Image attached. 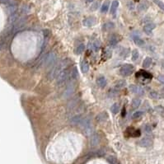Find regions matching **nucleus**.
I'll list each match as a JSON object with an SVG mask.
<instances>
[{
    "instance_id": "obj_38",
    "label": "nucleus",
    "mask_w": 164,
    "mask_h": 164,
    "mask_svg": "<svg viewBox=\"0 0 164 164\" xmlns=\"http://www.w3.org/2000/svg\"><path fill=\"white\" fill-rule=\"evenodd\" d=\"M143 111H136V112H134L133 114V116H132V118L133 119H138V118L139 117H141L143 116Z\"/></svg>"
},
{
    "instance_id": "obj_5",
    "label": "nucleus",
    "mask_w": 164,
    "mask_h": 164,
    "mask_svg": "<svg viewBox=\"0 0 164 164\" xmlns=\"http://www.w3.org/2000/svg\"><path fill=\"white\" fill-rule=\"evenodd\" d=\"M80 106H79V99L78 98H74L72 99L69 103L68 104V106H67V111H68V113H70L72 114L73 112L77 109H79Z\"/></svg>"
},
{
    "instance_id": "obj_23",
    "label": "nucleus",
    "mask_w": 164,
    "mask_h": 164,
    "mask_svg": "<svg viewBox=\"0 0 164 164\" xmlns=\"http://www.w3.org/2000/svg\"><path fill=\"white\" fill-rule=\"evenodd\" d=\"M134 43L139 45V46H143V45H144V40H142L140 37H139V36H134Z\"/></svg>"
},
{
    "instance_id": "obj_12",
    "label": "nucleus",
    "mask_w": 164,
    "mask_h": 164,
    "mask_svg": "<svg viewBox=\"0 0 164 164\" xmlns=\"http://www.w3.org/2000/svg\"><path fill=\"white\" fill-rule=\"evenodd\" d=\"M106 78H105L104 76H101V77H99V78H97V84L98 85L100 88H105V87L106 86Z\"/></svg>"
},
{
    "instance_id": "obj_41",
    "label": "nucleus",
    "mask_w": 164,
    "mask_h": 164,
    "mask_svg": "<svg viewBox=\"0 0 164 164\" xmlns=\"http://www.w3.org/2000/svg\"><path fill=\"white\" fill-rule=\"evenodd\" d=\"M105 55H106V58H111V50H105Z\"/></svg>"
},
{
    "instance_id": "obj_8",
    "label": "nucleus",
    "mask_w": 164,
    "mask_h": 164,
    "mask_svg": "<svg viewBox=\"0 0 164 164\" xmlns=\"http://www.w3.org/2000/svg\"><path fill=\"white\" fill-rule=\"evenodd\" d=\"M120 40H121V38L120 36H118L116 34H113V35H111V36L109 39V44L111 46H114V45H116Z\"/></svg>"
},
{
    "instance_id": "obj_16",
    "label": "nucleus",
    "mask_w": 164,
    "mask_h": 164,
    "mask_svg": "<svg viewBox=\"0 0 164 164\" xmlns=\"http://www.w3.org/2000/svg\"><path fill=\"white\" fill-rule=\"evenodd\" d=\"M139 144L142 147H148L152 144V140L149 138H144L139 142Z\"/></svg>"
},
{
    "instance_id": "obj_18",
    "label": "nucleus",
    "mask_w": 164,
    "mask_h": 164,
    "mask_svg": "<svg viewBox=\"0 0 164 164\" xmlns=\"http://www.w3.org/2000/svg\"><path fill=\"white\" fill-rule=\"evenodd\" d=\"M125 85H126V82H125V80L120 79V80H118V81L116 82L115 87H116V88H117V89H121V88H125Z\"/></svg>"
},
{
    "instance_id": "obj_24",
    "label": "nucleus",
    "mask_w": 164,
    "mask_h": 164,
    "mask_svg": "<svg viewBox=\"0 0 164 164\" xmlns=\"http://www.w3.org/2000/svg\"><path fill=\"white\" fill-rule=\"evenodd\" d=\"M118 6H119V2L118 1H114L112 3V4H111V12L112 13V14H114V13L116 12Z\"/></svg>"
},
{
    "instance_id": "obj_3",
    "label": "nucleus",
    "mask_w": 164,
    "mask_h": 164,
    "mask_svg": "<svg viewBox=\"0 0 164 164\" xmlns=\"http://www.w3.org/2000/svg\"><path fill=\"white\" fill-rule=\"evenodd\" d=\"M69 71L68 69H65L64 70H63L60 74L56 77V85L58 87L63 86L68 81L70 80L69 78Z\"/></svg>"
},
{
    "instance_id": "obj_46",
    "label": "nucleus",
    "mask_w": 164,
    "mask_h": 164,
    "mask_svg": "<svg viewBox=\"0 0 164 164\" xmlns=\"http://www.w3.org/2000/svg\"><path fill=\"white\" fill-rule=\"evenodd\" d=\"M93 0H88V2H92Z\"/></svg>"
},
{
    "instance_id": "obj_40",
    "label": "nucleus",
    "mask_w": 164,
    "mask_h": 164,
    "mask_svg": "<svg viewBox=\"0 0 164 164\" xmlns=\"http://www.w3.org/2000/svg\"><path fill=\"white\" fill-rule=\"evenodd\" d=\"M150 97L153 99H157V98H158V94L156 92H150Z\"/></svg>"
},
{
    "instance_id": "obj_31",
    "label": "nucleus",
    "mask_w": 164,
    "mask_h": 164,
    "mask_svg": "<svg viewBox=\"0 0 164 164\" xmlns=\"http://www.w3.org/2000/svg\"><path fill=\"white\" fill-rule=\"evenodd\" d=\"M148 8V4L146 3H139V6H138V9L139 11H145L146 9Z\"/></svg>"
},
{
    "instance_id": "obj_36",
    "label": "nucleus",
    "mask_w": 164,
    "mask_h": 164,
    "mask_svg": "<svg viewBox=\"0 0 164 164\" xmlns=\"http://www.w3.org/2000/svg\"><path fill=\"white\" fill-rule=\"evenodd\" d=\"M107 161L109 162V163H111V164H116L117 163V160L114 156H110L109 158H107Z\"/></svg>"
},
{
    "instance_id": "obj_45",
    "label": "nucleus",
    "mask_w": 164,
    "mask_h": 164,
    "mask_svg": "<svg viewBox=\"0 0 164 164\" xmlns=\"http://www.w3.org/2000/svg\"><path fill=\"white\" fill-rule=\"evenodd\" d=\"M162 95H164V88L162 89Z\"/></svg>"
},
{
    "instance_id": "obj_32",
    "label": "nucleus",
    "mask_w": 164,
    "mask_h": 164,
    "mask_svg": "<svg viewBox=\"0 0 164 164\" xmlns=\"http://www.w3.org/2000/svg\"><path fill=\"white\" fill-rule=\"evenodd\" d=\"M109 9V1H106L102 6V12H106Z\"/></svg>"
},
{
    "instance_id": "obj_29",
    "label": "nucleus",
    "mask_w": 164,
    "mask_h": 164,
    "mask_svg": "<svg viewBox=\"0 0 164 164\" xmlns=\"http://www.w3.org/2000/svg\"><path fill=\"white\" fill-rule=\"evenodd\" d=\"M118 95H119V92H118V90L111 89L109 92H108V96H109V97H115Z\"/></svg>"
},
{
    "instance_id": "obj_44",
    "label": "nucleus",
    "mask_w": 164,
    "mask_h": 164,
    "mask_svg": "<svg viewBox=\"0 0 164 164\" xmlns=\"http://www.w3.org/2000/svg\"><path fill=\"white\" fill-rule=\"evenodd\" d=\"M145 131L147 132V133H149V132H151V127L149 126V125H146L145 126Z\"/></svg>"
},
{
    "instance_id": "obj_17",
    "label": "nucleus",
    "mask_w": 164,
    "mask_h": 164,
    "mask_svg": "<svg viewBox=\"0 0 164 164\" xmlns=\"http://www.w3.org/2000/svg\"><path fill=\"white\" fill-rule=\"evenodd\" d=\"M83 116L81 115H76V116H73L71 118V124L72 125H79L80 122H81V120H82Z\"/></svg>"
},
{
    "instance_id": "obj_25",
    "label": "nucleus",
    "mask_w": 164,
    "mask_h": 164,
    "mask_svg": "<svg viewBox=\"0 0 164 164\" xmlns=\"http://www.w3.org/2000/svg\"><path fill=\"white\" fill-rule=\"evenodd\" d=\"M141 104V100L139 99V98H134L132 101V107L136 109V108H138L139 106H140Z\"/></svg>"
},
{
    "instance_id": "obj_35",
    "label": "nucleus",
    "mask_w": 164,
    "mask_h": 164,
    "mask_svg": "<svg viewBox=\"0 0 164 164\" xmlns=\"http://www.w3.org/2000/svg\"><path fill=\"white\" fill-rule=\"evenodd\" d=\"M153 2H154V3H156V4L158 5L160 8L164 11V3H162V1H160V0H153Z\"/></svg>"
},
{
    "instance_id": "obj_43",
    "label": "nucleus",
    "mask_w": 164,
    "mask_h": 164,
    "mask_svg": "<svg viewBox=\"0 0 164 164\" xmlns=\"http://www.w3.org/2000/svg\"><path fill=\"white\" fill-rule=\"evenodd\" d=\"M158 81L160 83H162V84H164V75H160L158 78Z\"/></svg>"
},
{
    "instance_id": "obj_37",
    "label": "nucleus",
    "mask_w": 164,
    "mask_h": 164,
    "mask_svg": "<svg viewBox=\"0 0 164 164\" xmlns=\"http://www.w3.org/2000/svg\"><path fill=\"white\" fill-rule=\"evenodd\" d=\"M6 46H7V41L2 39L1 40H0V51L4 50Z\"/></svg>"
},
{
    "instance_id": "obj_30",
    "label": "nucleus",
    "mask_w": 164,
    "mask_h": 164,
    "mask_svg": "<svg viewBox=\"0 0 164 164\" xmlns=\"http://www.w3.org/2000/svg\"><path fill=\"white\" fill-rule=\"evenodd\" d=\"M92 48L95 51H98L101 48V42L99 40H95L92 44Z\"/></svg>"
},
{
    "instance_id": "obj_21",
    "label": "nucleus",
    "mask_w": 164,
    "mask_h": 164,
    "mask_svg": "<svg viewBox=\"0 0 164 164\" xmlns=\"http://www.w3.org/2000/svg\"><path fill=\"white\" fill-rule=\"evenodd\" d=\"M120 105L118 103H115L114 105H112V106L111 107V111L113 114H117L120 111Z\"/></svg>"
},
{
    "instance_id": "obj_2",
    "label": "nucleus",
    "mask_w": 164,
    "mask_h": 164,
    "mask_svg": "<svg viewBox=\"0 0 164 164\" xmlns=\"http://www.w3.org/2000/svg\"><path fill=\"white\" fill-rule=\"evenodd\" d=\"M79 126L81 127V129L86 135L90 136L92 134V130H93L92 122L91 118H89L88 116H85L82 118L81 122L79 124Z\"/></svg>"
},
{
    "instance_id": "obj_11",
    "label": "nucleus",
    "mask_w": 164,
    "mask_h": 164,
    "mask_svg": "<svg viewBox=\"0 0 164 164\" xmlns=\"http://www.w3.org/2000/svg\"><path fill=\"white\" fill-rule=\"evenodd\" d=\"M156 27V25L154 23H148V24H146V25L144 26V32L146 34H151L152 33V31Z\"/></svg>"
},
{
    "instance_id": "obj_10",
    "label": "nucleus",
    "mask_w": 164,
    "mask_h": 164,
    "mask_svg": "<svg viewBox=\"0 0 164 164\" xmlns=\"http://www.w3.org/2000/svg\"><path fill=\"white\" fill-rule=\"evenodd\" d=\"M78 71L77 67H73L70 71H69V78H70V81L72 80H75L78 78Z\"/></svg>"
},
{
    "instance_id": "obj_42",
    "label": "nucleus",
    "mask_w": 164,
    "mask_h": 164,
    "mask_svg": "<svg viewBox=\"0 0 164 164\" xmlns=\"http://www.w3.org/2000/svg\"><path fill=\"white\" fill-rule=\"evenodd\" d=\"M10 3H11L10 0H0V3H2V4L8 5V4H10Z\"/></svg>"
},
{
    "instance_id": "obj_34",
    "label": "nucleus",
    "mask_w": 164,
    "mask_h": 164,
    "mask_svg": "<svg viewBox=\"0 0 164 164\" xmlns=\"http://www.w3.org/2000/svg\"><path fill=\"white\" fill-rule=\"evenodd\" d=\"M139 56V51L137 50H134L133 51H132V60H133L134 61L138 60Z\"/></svg>"
},
{
    "instance_id": "obj_1",
    "label": "nucleus",
    "mask_w": 164,
    "mask_h": 164,
    "mask_svg": "<svg viewBox=\"0 0 164 164\" xmlns=\"http://www.w3.org/2000/svg\"><path fill=\"white\" fill-rule=\"evenodd\" d=\"M69 64H70V60H69V59H65V60L59 62L56 65L54 66L53 69L50 70V74H48L49 79L52 80L56 78L63 70H64L65 69H68Z\"/></svg>"
},
{
    "instance_id": "obj_13",
    "label": "nucleus",
    "mask_w": 164,
    "mask_h": 164,
    "mask_svg": "<svg viewBox=\"0 0 164 164\" xmlns=\"http://www.w3.org/2000/svg\"><path fill=\"white\" fill-rule=\"evenodd\" d=\"M108 119V114L106 112H102V113H100L98 114L97 116L96 117V120L97 122H99V123H101V122H103L105 120H106Z\"/></svg>"
},
{
    "instance_id": "obj_33",
    "label": "nucleus",
    "mask_w": 164,
    "mask_h": 164,
    "mask_svg": "<svg viewBox=\"0 0 164 164\" xmlns=\"http://www.w3.org/2000/svg\"><path fill=\"white\" fill-rule=\"evenodd\" d=\"M30 7L28 5H23L21 8V11H22V13L24 14H26V13H29L30 12Z\"/></svg>"
},
{
    "instance_id": "obj_27",
    "label": "nucleus",
    "mask_w": 164,
    "mask_h": 164,
    "mask_svg": "<svg viewBox=\"0 0 164 164\" xmlns=\"http://www.w3.org/2000/svg\"><path fill=\"white\" fill-rule=\"evenodd\" d=\"M84 49H85V45L84 44H80L78 47H77L76 49V50H75V54H82L83 50H84Z\"/></svg>"
},
{
    "instance_id": "obj_15",
    "label": "nucleus",
    "mask_w": 164,
    "mask_h": 164,
    "mask_svg": "<svg viewBox=\"0 0 164 164\" xmlns=\"http://www.w3.org/2000/svg\"><path fill=\"white\" fill-rule=\"evenodd\" d=\"M95 22H96V19L94 17H88V18L83 20V25L86 26H92L95 24Z\"/></svg>"
},
{
    "instance_id": "obj_28",
    "label": "nucleus",
    "mask_w": 164,
    "mask_h": 164,
    "mask_svg": "<svg viewBox=\"0 0 164 164\" xmlns=\"http://www.w3.org/2000/svg\"><path fill=\"white\" fill-rule=\"evenodd\" d=\"M17 19H18V14L17 13H13V14H12V15H10V17H9V22H10V23L11 24H12V23H15L17 21Z\"/></svg>"
},
{
    "instance_id": "obj_19",
    "label": "nucleus",
    "mask_w": 164,
    "mask_h": 164,
    "mask_svg": "<svg viewBox=\"0 0 164 164\" xmlns=\"http://www.w3.org/2000/svg\"><path fill=\"white\" fill-rule=\"evenodd\" d=\"M17 6L16 4H9L8 8H7V11H8V12L10 15L15 13L17 12Z\"/></svg>"
},
{
    "instance_id": "obj_39",
    "label": "nucleus",
    "mask_w": 164,
    "mask_h": 164,
    "mask_svg": "<svg viewBox=\"0 0 164 164\" xmlns=\"http://www.w3.org/2000/svg\"><path fill=\"white\" fill-rule=\"evenodd\" d=\"M99 5H100V2H96V3H94L92 5V7H91V9H92V11H94V10H97V8H99Z\"/></svg>"
},
{
    "instance_id": "obj_26",
    "label": "nucleus",
    "mask_w": 164,
    "mask_h": 164,
    "mask_svg": "<svg viewBox=\"0 0 164 164\" xmlns=\"http://www.w3.org/2000/svg\"><path fill=\"white\" fill-rule=\"evenodd\" d=\"M114 28V24L112 22H107L106 24H104V26L102 27V29L105 31H110L111 29Z\"/></svg>"
},
{
    "instance_id": "obj_22",
    "label": "nucleus",
    "mask_w": 164,
    "mask_h": 164,
    "mask_svg": "<svg viewBox=\"0 0 164 164\" xmlns=\"http://www.w3.org/2000/svg\"><path fill=\"white\" fill-rule=\"evenodd\" d=\"M151 64H152V59L150 57H147V58H145V60H144V62H143V67L147 69L151 65Z\"/></svg>"
},
{
    "instance_id": "obj_20",
    "label": "nucleus",
    "mask_w": 164,
    "mask_h": 164,
    "mask_svg": "<svg viewBox=\"0 0 164 164\" xmlns=\"http://www.w3.org/2000/svg\"><path fill=\"white\" fill-rule=\"evenodd\" d=\"M81 69H82V72L83 73V74H86V73L88 72V70H89V64H88V63L87 62L86 60L82 61Z\"/></svg>"
},
{
    "instance_id": "obj_6",
    "label": "nucleus",
    "mask_w": 164,
    "mask_h": 164,
    "mask_svg": "<svg viewBox=\"0 0 164 164\" xmlns=\"http://www.w3.org/2000/svg\"><path fill=\"white\" fill-rule=\"evenodd\" d=\"M55 57H56V55H55L54 53H50V54L45 55L44 60H43V63L45 64V67L50 68V66L53 65V64L54 63Z\"/></svg>"
},
{
    "instance_id": "obj_7",
    "label": "nucleus",
    "mask_w": 164,
    "mask_h": 164,
    "mask_svg": "<svg viewBox=\"0 0 164 164\" xmlns=\"http://www.w3.org/2000/svg\"><path fill=\"white\" fill-rule=\"evenodd\" d=\"M134 71V67L131 64H125L120 69V74L123 77L130 75Z\"/></svg>"
},
{
    "instance_id": "obj_9",
    "label": "nucleus",
    "mask_w": 164,
    "mask_h": 164,
    "mask_svg": "<svg viewBox=\"0 0 164 164\" xmlns=\"http://www.w3.org/2000/svg\"><path fill=\"white\" fill-rule=\"evenodd\" d=\"M91 136V145L97 146L100 143V136L97 134H92Z\"/></svg>"
},
{
    "instance_id": "obj_4",
    "label": "nucleus",
    "mask_w": 164,
    "mask_h": 164,
    "mask_svg": "<svg viewBox=\"0 0 164 164\" xmlns=\"http://www.w3.org/2000/svg\"><path fill=\"white\" fill-rule=\"evenodd\" d=\"M75 89H76V83L72 80V81H70L68 83V85L64 90V98H69V97H70L75 92Z\"/></svg>"
},
{
    "instance_id": "obj_14",
    "label": "nucleus",
    "mask_w": 164,
    "mask_h": 164,
    "mask_svg": "<svg viewBox=\"0 0 164 164\" xmlns=\"http://www.w3.org/2000/svg\"><path fill=\"white\" fill-rule=\"evenodd\" d=\"M130 90L132 92L134 93H136V94H139V95H142V94H144V91L141 88H139V87L136 86V85H130Z\"/></svg>"
}]
</instances>
